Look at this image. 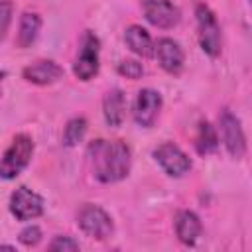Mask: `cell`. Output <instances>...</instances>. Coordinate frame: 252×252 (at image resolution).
<instances>
[{"instance_id":"14","label":"cell","mask_w":252,"mask_h":252,"mask_svg":"<svg viewBox=\"0 0 252 252\" xmlns=\"http://www.w3.org/2000/svg\"><path fill=\"white\" fill-rule=\"evenodd\" d=\"M124 41L130 47V51L136 53V55H140V57H152L154 55L152 35L148 33L146 28H142L138 24H132V26H128L124 30Z\"/></svg>"},{"instance_id":"16","label":"cell","mask_w":252,"mask_h":252,"mask_svg":"<svg viewBox=\"0 0 252 252\" xmlns=\"http://www.w3.org/2000/svg\"><path fill=\"white\" fill-rule=\"evenodd\" d=\"M39 30H41V18L35 12H26L20 20V30H18V37H16L18 47H22V49L30 47L37 39Z\"/></svg>"},{"instance_id":"12","label":"cell","mask_w":252,"mask_h":252,"mask_svg":"<svg viewBox=\"0 0 252 252\" xmlns=\"http://www.w3.org/2000/svg\"><path fill=\"white\" fill-rule=\"evenodd\" d=\"M22 75H24V79H26L28 83L45 87V85L57 83V81L63 77V69H61L55 61H51V59H39V61L28 65V67L22 71Z\"/></svg>"},{"instance_id":"1","label":"cell","mask_w":252,"mask_h":252,"mask_svg":"<svg viewBox=\"0 0 252 252\" xmlns=\"http://www.w3.org/2000/svg\"><path fill=\"white\" fill-rule=\"evenodd\" d=\"M93 173L100 183H118L130 173L132 154L122 140H94L89 144Z\"/></svg>"},{"instance_id":"22","label":"cell","mask_w":252,"mask_h":252,"mask_svg":"<svg viewBox=\"0 0 252 252\" xmlns=\"http://www.w3.org/2000/svg\"><path fill=\"white\" fill-rule=\"evenodd\" d=\"M49 250H79V242L71 236H55L49 244Z\"/></svg>"},{"instance_id":"21","label":"cell","mask_w":252,"mask_h":252,"mask_svg":"<svg viewBox=\"0 0 252 252\" xmlns=\"http://www.w3.org/2000/svg\"><path fill=\"white\" fill-rule=\"evenodd\" d=\"M41 240V230L37 226H26L22 232H20V242L24 246H35L37 242Z\"/></svg>"},{"instance_id":"17","label":"cell","mask_w":252,"mask_h":252,"mask_svg":"<svg viewBox=\"0 0 252 252\" xmlns=\"http://www.w3.org/2000/svg\"><path fill=\"white\" fill-rule=\"evenodd\" d=\"M195 148L201 156H209L213 152H217L219 148V136L217 130L207 122H199V130H197V138H195Z\"/></svg>"},{"instance_id":"11","label":"cell","mask_w":252,"mask_h":252,"mask_svg":"<svg viewBox=\"0 0 252 252\" xmlns=\"http://www.w3.org/2000/svg\"><path fill=\"white\" fill-rule=\"evenodd\" d=\"M154 55L158 57V61H159V65L165 73H169V75H179L181 73L185 55H183V49L179 47L177 41H173L169 37L158 39V43L154 45Z\"/></svg>"},{"instance_id":"23","label":"cell","mask_w":252,"mask_h":252,"mask_svg":"<svg viewBox=\"0 0 252 252\" xmlns=\"http://www.w3.org/2000/svg\"><path fill=\"white\" fill-rule=\"evenodd\" d=\"M0 248H6V250H14V246H10V244H0Z\"/></svg>"},{"instance_id":"20","label":"cell","mask_w":252,"mask_h":252,"mask_svg":"<svg viewBox=\"0 0 252 252\" xmlns=\"http://www.w3.org/2000/svg\"><path fill=\"white\" fill-rule=\"evenodd\" d=\"M12 16H14V4L10 0H0V41L6 37Z\"/></svg>"},{"instance_id":"13","label":"cell","mask_w":252,"mask_h":252,"mask_svg":"<svg viewBox=\"0 0 252 252\" xmlns=\"http://www.w3.org/2000/svg\"><path fill=\"white\" fill-rule=\"evenodd\" d=\"M175 234L183 244L193 246L203 234L201 219L193 211H179L175 217Z\"/></svg>"},{"instance_id":"2","label":"cell","mask_w":252,"mask_h":252,"mask_svg":"<svg viewBox=\"0 0 252 252\" xmlns=\"http://www.w3.org/2000/svg\"><path fill=\"white\" fill-rule=\"evenodd\" d=\"M32 156H33V140L28 134L14 136L0 159V177L4 179L18 177L28 167Z\"/></svg>"},{"instance_id":"9","label":"cell","mask_w":252,"mask_h":252,"mask_svg":"<svg viewBox=\"0 0 252 252\" xmlns=\"http://www.w3.org/2000/svg\"><path fill=\"white\" fill-rule=\"evenodd\" d=\"M10 213L18 220L37 219L43 213V199L28 187H18L10 195Z\"/></svg>"},{"instance_id":"3","label":"cell","mask_w":252,"mask_h":252,"mask_svg":"<svg viewBox=\"0 0 252 252\" xmlns=\"http://www.w3.org/2000/svg\"><path fill=\"white\" fill-rule=\"evenodd\" d=\"M195 16H197V35L201 49L209 57H219L222 47V33L215 12L207 4H197Z\"/></svg>"},{"instance_id":"18","label":"cell","mask_w":252,"mask_h":252,"mask_svg":"<svg viewBox=\"0 0 252 252\" xmlns=\"http://www.w3.org/2000/svg\"><path fill=\"white\" fill-rule=\"evenodd\" d=\"M85 132H87V120L83 116L71 118L65 126V132H63V144L65 146H77L85 138Z\"/></svg>"},{"instance_id":"4","label":"cell","mask_w":252,"mask_h":252,"mask_svg":"<svg viewBox=\"0 0 252 252\" xmlns=\"http://www.w3.org/2000/svg\"><path fill=\"white\" fill-rule=\"evenodd\" d=\"M77 224L87 236L96 238V240L108 238L114 230L110 215L104 209H100L98 205H91V203L81 207V211L77 215Z\"/></svg>"},{"instance_id":"5","label":"cell","mask_w":252,"mask_h":252,"mask_svg":"<svg viewBox=\"0 0 252 252\" xmlns=\"http://www.w3.org/2000/svg\"><path fill=\"white\" fill-rule=\"evenodd\" d=\"M98 49H100L98 37L94 35V32L87 30L73 63V73L79 81H91L98 73Z\"/></svg>"},{"instance_id":"6","label":"cell","mask_w":252,"mask_h":252,"mask_svg":"<svg viewBox=\"0 0 252 252\" xmlns=\"http://www.w3.org/2000/svg\"><path fill=\"white\" fill-rule=\"evenodd\" d=\"M219 126H220V136H222V144H224L226 152L236 159L244 158V154H246V138H244L240 120L228 108H224L219 114Z\"/></svg>"},{"instance_id":"24","label":"cell","mask_w":252,"mask_h":252,"mask_svg":"<svg viewBox=\"0 0 252 252\" xmlns=\"http://www.w3.org/2000/svg\"><path fill=\"white\" fill-rule=\"evenodd\" d=\"M6 77V71H0V83H2V79Z\"/></svg>"},{"instance_id":"8","label":"cell","mask_w":252,"mask_h":252,"mask_svg":"<svg viewBox=\"0 0 252 252\" xmlns=\"http://www.w3.org/2000/svg\"><path fill=\"white\" fill-rule=\"evenodd\" d=\"M142 10L146 20L161 30H169L181 20V12L171 0H142Z\"/></svg>"},{"instance_id":"10","label":"cell","mask_w":252,"mask_h":252,"mask_svg":"<svg viewBox=\"0 0 252 252\" xmlns=\"http://www.w3.org/2000/svg\"><path fill=\"white\" fill-rule=\"evenodd\" d=\"M161 110V94L154 89H142L134 100V120L142 128H152Z\"/></svg>"},{"instance_id":"7","label":"cell","mask_w":252,"mask_h":252,"mask_svg":"<svg viewBox=\"0 0 252 252\" xmlns=\"http://www.w3.org/2000/svg\"><path fill=\"white\" fill-rule=\"evenodd\" d=\"M156 161L161 165V169L169 177H183L191 169V159L189 156L173 142H163L154 150Z\"/></svg>"},{"instance_id":"15","label":"cell","mask_w":252,"mask_h":252,"mask_svg":"<svg viewBox=\"0 0 252 252\" xmlns=\"http://www.w3.org/2000/svg\"><path fill=\"white\" fill-rule=\"evenodd\" d=\"M124 110H126V98L124 93L120 89H112L104 94L102 100V112H104V120L108 126L118 128L124 120Z\"/></svg>"},{"instance_id":"19","label":"cell","mask_w":252,"mask_h":252,"mask_svg":"<svg viewBox=\"0 0 252 252\" xmlns=\"http://www.w3.org/2000/svg\"><path fill=\"white\" fill-rule=\"evenodd\" d=\"M118 73L122 75V77H126V79H140L142 75H144V67H142V63H138V61H134V59H124V61H120L118 63Z\"/></svg>"}]
</instances>
